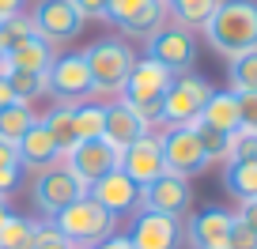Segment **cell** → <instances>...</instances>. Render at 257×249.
<instances>
[{
    "label": "cell",
    "instance_id": "6da1fadb",
    "mask_svg": "<svg viewBox=\"0 0 257 249\" xmlns=\"http://www.w3.org/2000/svg\"><path fill=\"white\" fill-rule=\"evenodd\" d=\"M201 31L204 42L227 61L257 49V0H219Z\"/></svg>",
    "mask_w": 257,
    "mask_h": 249
},
{
    "label": "cell",
    "instance_id": "7a4b0ae2",
    "mask_svg": "<svg viewBox=\"0 0 257 249\" xmlns=\"http://www.w3.org/2000/svg\"><path fill=\"white\" fill-rule=\"evenodd\" d=\"M49 223L61 230V238L72 249H91L95 241L110 238L113 226H117V219H113L102 204H95L91 196H80L76 204H68L64 211H57Z\"/></svg>",
    "mask_w": 257,
    "mask_h": 249
},
{
    "label": "cell",
    "instance_id": "3957f363",
    "mask_svg": "<svg viewBox=\"0 0 257 249\" xmlns=\"http://www.w3.org/2000/svg\"><path fill=\"white\" fill-rule=\"evenodd\" d=\"M83 61H87L95 95H121L128 72L137 65V53H133V46H125L121 38H98L95 46L83 49Z\"/></svg>",
    "mask_w": 257,
    "mask_h": 249
},
{
    "label": "cell",
    "instance_id": "277c9868",
    "mask_svg": "<svg viewBox=\"0 0 257 249\" xmlns=\"http://www.w3.org/2000/svg\"><path fill=\"white\" fill-rule=\"evenodd\" d=\"M80 196H87V185L72 174V170L57 162V166H46L34 174V185H31V200L34 208L42 211V219H53L57 211H64L68 204H76Z\"/></svg>",
    "mask_w": 257,
    "mask_h": 249
},
{
    "label": "cell",
    "instance_id": "5b68a950",
    "mask_svg": "<svg viewBox=\"0 0 257 249\" xmlns=\"http://www.w3.org/2000/svg\"><path fill=\"white\" fill-rule=\"evenodd\" d=\"M212 83L204 76H193V72H182L174 76L170 91L163 95V129H174V125H197L204 102L212 95Z\"/></svg>",
    "mask_w": 257,
    "mask_h": 249
},
{
    "label": "cell",
    "instance_id": "8992f818",
    "mask_svg": "<svg viewBox=\"0 0 257 249\" xmlns=\"http://www.w3.org/2000/svg\"><path fill=\"white\" fill-rule=\"evenodd\" d=\"M46 95H53L61 106H80L95 95V83H91L87 61L83 53H61L53 57V65L46 72Z\"/></svg>",
    "mask_w": 257,
    "mask_h": 249
},
{
    "label": "cell",
    "instance_id": "52a82bcc",
    "mask_svg": "<svg viewBox=\"0 0 257 249\" xmlns=\"http://www.w3.org/2000/svg\"><path fill=\"white\" fill-rule=\"evenodd\" d=\"M106 19L121 34L148 42L170 19V12H167V0H110L106 4Z\"/></svg>",
    "mask_w": 257,
    "mask_h": 249
},
{
    "label": "cell",
    "instance_id": "ba28073f",
    "mask_svg": "<svg viewBox=\"0 0 257 249\" xmlns=\"http://www.w3.org/2000/svg\"><path fill=\"white\" fill-rule=\"evenodd\" d=\"M148 57H152L155 65H163L170 76H182L193 68V61H197V38H193V31H185V27L178 23H163L159 31L148 38Z\"/></svg>",
    "mask_w": 257,
    "mask_h": 249
},
{
    "label": "cell",
    "instance_id": "9c48e42d",
    "mask_svg": "<svg viewBox=\"0 0 257 249\" xmlns=\"http://www.w3.org/2000/svg\"><path fill=\"white\" fill-rule=\"evenodd\" d=\"M163 144V162H167V174L178 177H193L208 170V159H204V147L197 140V129L193 125H174V129L159 132Z\"/></svg>",
    "mask_w": 257,
    "mask_h": 249
},
{
    "label": "cell",
    "instance_id": "30bf717a",
    "mask_svg": "<svg viewBox=\"0 0 257 249\" xmlns=\"http://www.w3.org/2000/svg\"><path fill=\"white\" fill-rule=\"evenodd\" d=\"M31 23L34 34L46 38L49 46H64L83 31V16L72 8V0H38L31 12Z\"/></svg>",
    "mask_w": 257,
    "mask_h": 249
},
{
    "label": "cell",
    "instance_id": "8fae6325",
    "mask_svg": "<svg viewBox=\"0 0 257 249\" xmlns=\"http://www.w3.org/2000/svg\"><path fill=\"white\" fill-rule=\"evenodd\" d=\"M170 83H174V76L163 65H155L152 57H137V65H133V72H128V80H125V87H121L117 98L128 110H137V106H144V102H159L170 91Z\"/></svg>",
    "mask_w": 257,
    "mask_h": 249
},
{
    "label": "cell",
    "instance_id": "7c38bea8",
    "mask_svg": "<svg viewBox=\"0 0 257 249\" xmlns=\"http://www.w3.org/2000/svg\"><path fill=\"white\" fill-rule=\"evenodd\" d=\"M140 200H144V208H140V211H155V215L185 219V215H189V208H193L189 177H178V174H163V177H155L152 185H144Z\"/></svg>",
    "mask_w": 257,
    "mask_h": 249
},
{
    "label": "cell",
    "instance_id": "4fadbf2b",
    "mask_svg": "<svg viewBox=\"0 0 257 249\" xmlns=\"http://www.w3.org/2000/svg\"><path fill=\"white\" fill-rule=\"evenodd\" d=\"M140 189L133 177H125L121 170H113V174H106V177H98L95 185L87 189V196L95 204H102L106 211H110L113 219H125V215H137L140 208H144V200H140Z\"/></svg>",
    "mask_w": 257,
    "mask_h": 249
},
{
    "label": "cell",
    "instance_id": "5bb4252c",
    "mask_svg": "<svg viewBox=\"0 0 257 249\" xmlns=\"http://www.w3.org/2000/svg\"><path fill=\"white\" fill-rule=\"evenodd\" d=\"M117 159H121V151H113L106 140H80V144L64 155L61 162L91 189L98 177H106V174H113V170H117Z\"/></svg>",
    "mask_w": 257,
    "mask_h": 249
},
{
    "label": "cell",
    "instance_id": "9a60e30c",
    "mask_svg": "<svg viewBox=\"0 0 257 249\" xmlns=\"http://www.w3.org/2000/svg\"><path fill=\"white\" fill-rule=\"evenodd\" d=\"M117 170L125 177H133V181L144 189V185H152L155 177H163L167 174V162H163V144H159V136L155 132H148L144 140H137L133 147H125L121 151V159H117Z\"/></svg>",
    "mask_w": 257,
    "mask_h": 249
},
{
    "label": "cell",
    "instance_id": "2e32d148",
    "mask_svg": "<svg viewBox=\"0 0 257 249\" xmlns=\"http://www.w3.org/2000/svg\"><path fill=\"white\" fill-rule=\"evenodd\" d=\"M231 223H234L231 211L204 208L201 215H189V223H182V238L193 249H227L231 245Z\"/></svg>",
    "mask_w": 257,
    "mask_h": 249
},
{
    "label": "cell",
    "instance_id": "e0dca14e",
    "mask_svg": "<svg viewBox=\"0 0 257 249\" xmlns=\"http://www.w3.org/2000/svg\"><path fill=\"white\" fill-rule=\"evenodd\" d=\"M128 241H133V249H178L182 245V219L155 215V211H137Z\"/></svg>",
    "mask_w": 257,
    "mask_h": 249
},
{
    "label": "cell",
    "instance_id": "ac0fdd59",
    "mask_svg": "<svg viewBox=\"0 0 257 249\" xmlns=\"http://www.w3.org/2000/svg\"><path fill=\"white\" fill-rule=\"evenodd\" d=\"M144 136H148L144 121H140L137 113L128 110L121 98L106 106V129H102V140L113 147V151H125V147H133L137 140H144Z\"/></svg>",
    "mask_w": 257,
    "mask_h": 249
},
{
    "label": "cell",
    "instance_id": "d6986e66",
    "mask_svg": "<svg viewBox=\"0 0 257 249\" xmlns=\"http://www.w3.org/2000/svg\"><path fill=\"white\" fill-rule=\"evenodd\" d=\"M16 151H19L23 170H46V166H57V162H61V151H57L53 136L46 132V125H42V121L16 144Z\"/></svg>",
    "mask_w": 257,
    "mask_h": 249
},
{
    "label": "cell",
    "instance_id": "ffe728a7",
    "mask_svg": "<svg viewBox=\"0 0 257 249\" xmlns=\"http://www.w3.org/2000/svg\"><path fill=\"white\" fill-rule=\"evenodd\" d=\"M197 121L208 125V129H219V132H238V95H234L231 87L227 91H212Z\"/></svg>",
    "mask_w": 257,
    "mask_h": 249
},
{
    "label": "cell",
    "instance_id": "44dd1931",
    "mask_svg": "<svg viewBox=\"0 0 257 249\" xmlns=\"http://www.w3.org/2000/svg\"><path fill=\"white\" fill-rule=\"evenodd\" d=\"M53 57H57L53 46H49L46 38H38V34H31V38L8 46V65L12 68H23V72H49Z\"/></svg>",
    "mask_w": 257,
    "mask_h": 249
},
{
    "label": "cell",
    "instance_id": "7402d4cb",
    "mask_svg": "<svg viewBox=\"0 0 257 249\" xmlns=\"http://www.w3.org/2000/svg\"><path fill=\"white\" fill-rule=\"evenodd\" d=\"M34 125H38V113L27 102H12V106L0 110V140H4V144H19Z\"/></svg>",
    "mask_w": 257,
    "mask_h": 249
},
{
    "label": "cell",
    "instance_id": "603a6c76",
    "mask_svg": "<svg viewBox=\"0 0 257 249\" xmlns=\"http://www.w3.org/2000/svg\"><path fill=\"white\" fill-rule=\"evenodd\" d=\"M42 125H46V132L53 136L57 151H61V159L68 151H72L76 144H80V136H76V121H72V106H53V110L46 113V117H38Z\"/></svg>",
    "mask_w": 257,
    "mask_h": 249
},
{
    "label": "cell",
    "instance_id": "cb8c5ba5",
    "mask_svg": "<svg viewBox=\"0 0 257 249\" xmlns=\"http://www.w3.org/2000/svg\"><path fill=\"white\" fill-rule=\"evenodd\" d=\"M219 0H167V12H170V23L185 27V31H201L208 23V16L216 12Z\"/></svg>",
    "mask_w": 257,
    "mask_h": 249
},
{
    "label": "cell",
    "instance_id": "d4e9b609",
    "mask_svg": "<svg viewBox=\"0 0 257 249\" xmlns=\"http://www.w3.org/2000/svg\"><path fill=\"white\" fill-rule=\"evenodd\" d=\"M38 219H27L12 211L4 223H0V249H31L34 238H38Z\"/></svg>",
    "mask_w": 257,
    "mask_h": 249
},
{
    "label": "cell",
    "instance_id": "484cf974",
    "mask_svg": "<svg viewBox=\"0 0 257 249\" xmlns=\"http://www.w3.org/2000/svg\"><path fill=\"white\" fill-rule=\"evenodd\" d=\"M72 121H76V136L80 140H102L106 106L102 102H80V106H72Z\"/></svg>",
    "mask_w": 257,
    "mask_h": 249
},
{
    "label": "cell",
    "instance_id": "4316f807",
    "mask_svg": "<svg viewBox=\"0 0 257 249\" xmlns=\"http://www.w3.org/2000/svg\"><path fill=\"white\" fill-rule=\"evenodd\" d=\"M223 189H227V193H234L238 200L257 196V162H227Z\"/></svg>",
    "mask_w": 257,
    "mask_h": 249
},
{
    "label": "cell",
    "instance_id": "83f0119b",
    "mask_svg": "<svg viewBox=\"0 0 257 249\" xmlns=\"http://www.w3.org/2000/svg\"><path fill=\"white\" fill-rule=\"evenodd\" d=\"M227 80H231V91L242 95V91H257V49L227 61Z\"/></svg>",
    "mask_w": 257,
    "mask_h": 249
},
{
    "label": "cell",
    "instance_id": "f1b7e54d",
    "mask_svg": "<svg viewBox=\"0 0 257 249\" xmlns=\"http://www.w3.org/2000/svg\"><path fill=\"white\" fill-rule=\"evenodd\" d=\"M197 129V140H201V147H204V159H208V166L212 162H231V132H219V129H208V125H193Z\"/></svg>",
    "mask_w": 257,
    "mask_h": 249
},
{
    "label": "cell",
    "instance_id": "f546056e",
    "mask_svg": "<svg viewBox=\"0 0 257 249\" xmlns=\"http://www.w3.org/2000/svg\"><path fill=\"white\" fill-rule=\"evenodd\" d=\"M8 83L12 91H16L19 102H38L42 95H46V72H23V68H12L8 72Z\"/></svg>",
    "mask_w": 257,
    "mask_h": 249
},
{
    "label": "cell",
    "instance_id": "4dcf8cb0",
    "mask_svg": "<svg viewBox=\"0 0 257 249\" xmlns=\"http://www.w3.org/2000/svg\"><path fill=\"white\" fill-rule=\"evenodd\" d=\"M231 162H257V132H231Z\"/></svg>",
    "mask_w": 257,
    "mask_h": 249
},
{
    "label": "cell",
    "instance_id": "1f68e13d",
    "mask_svg": "<svg viewBox=\"0 0 257 249\" xmlns=\"http://www.w3.org/2000/svg\"><path fill=\"white\" fill-rule=\"evenodd\" d=\"M0 31H4V38H8V46H16V42H23V38H31L34 34V23H31V16H8L4 23H0Z\"/></svg>",
    "mask_w": 257,
    "mask_h": 249
},
{
    "label": "cell",
    "instance_id": "d6a6232c",
    "mask_svg": "<svg viewBox=\"0 0 257 249\" xmlns=\"http://www.w3.org/2000/svg\"><path fill=\"white\" fill-rule=\"evenodd\" d=\"M238 129L257 132V91H242L238 95Z\"/></svg>",
    "mask_w": 257,
    "mask_h": 249
},
{
    "label": "cell",
    "instance_id": "836d02e7",
    "mask_svg": "<svg viewBox=\"0 0 257 249\" xmlns=\"http://www.w3.org/2000/svg\"><path fill=\"white\" fill-rule=\"evenodd\" d=\"M31 249H72V245H68V241L61 238V230H57V226L46 219V223L38 226V238H34Z\"/></svg>",
    "mask_w": 257,
    "mask_h": 249
},
{
    "label": "cell",
    "instance_id": "e575fe53",
    "mask_svg": "<svg viewBox=\"0 0 257 249\" xmlns=\"http://www.w3.org/2000/svg\"><path fill=\"white\" fill-rule=\"evenodd\" d=\"M19 185H23V166H19V162H12V166H0V196L16 193Z\"/></svg>",
    "mask_w": 257,
    "mask_h": 249
},
{
    "label": "cell",
    "instance_id": "d590c367",
    "mask_svg": "<svg viewBox=\"0 0 257 249\" xmlns=\"http://www.w3.org/2000/svg\"><path fill=\"white\" fill-rule=\"evenodd\" d=\"M231 215L238 219L242 226H249V230L257 234V196H246V200H238V208H234Z\"/></svg>",
    "mask_w": 257,
    "mask_h": 249
},
{
    "label": "cell",
    "instance_id": "8d00e7d4",
    "mask_svg": "<svg viewBox=\"0 0 257 249\" xmlns=\"http://www.w3.org/2000/svg\"><path fill=\"white\" fill-rule=\"evenodd\" d=\"M227 249H257V234L234 219V223H231V245H227Z\"/></svg>",
    "mask_w": 257,
    "mask_h": 249
},
{
    "label": "cell",
    "instance_id": "74e56055",
    "mask_svg": "<svg viewBox=\"0 0 257 249\" xmlns=\"http://www.w3.org/2000/svg\"><path fill=\"white\" fill-rule=\"evenodd\" d=\"M106 4H110V0H72V8L80 12L83 19H106Z\"/></svg>",
    "mask_w": 257,
    "mask_h": 249
},
{
    "label": "cell",
    "instance_id": "f35d334b",
    "mask_svg": "<svg viewBox=\"0 0 257 249\" xmlns=\"http://www.w3.org/2000/svg\"><path fill=\"white\" fill-rule=\"evenodd\" d=\"M91 249H133V241H128V234H117L113 230L110 238H102V241H95Z\"/></svg>",
    "mask_w": 257,
    "mask_h": 249
},
{
    "label": "cell",
    "instance_id": "ab89813d",
    "mask_svg": "<svg viewBox=\"0 0 257 249\" xmlns=\"http://www.w3.org/2000/svg\"><path fill=\"white\" fill-rule=\"evenodd\" d=\"M12 162H19L16 144H4V140H0V166H12ZM19 166H23V162H19Z\"/></svg>",
    "mask_w": 257,
    "mask_h": 249
},
{
    "label": "cell",
    "instance_id": "60d3db41",
    "mask_svg": "<svg viewBox=\"0 0 257 249\" xmlns=\"http://www.w3.org/2000/svg\"><path fill=\"white\" fill-rule=\"evenodd\" d=\"M19 12H23V0H0V23L8 16H19Z\"/></svg>",
    "mask_w": 257,
    "mask_h": 249
},
{
    "label": "cell",
    "instance_id": "b9f144b4",
    "mask_svg": "<svg viewBox=\"0 0 257 249\" xmlns=\"http://www.w3.org/2000/svg\"><path fill=\"white\" fill-rule=\"evenodd\" d=\"M12 102H19L16 91H12V83H8V80H0V110H4V106H12Z\"/></svg>",
    "mask_w": 257,
    "mask_h": 249
},
{
    "label": "cell",
    "instance_id": "7bdbcfd3",
    "mask_svg": "<svg viewBox=\"0 0 257 249\" xmlns=\"http://www.w3.org/2000/svg\"><path fill=\"white\" fill-rule=\"evenodd\" d=\"M12 215V204H8V196H0V223Z\"/></svg>",
    "mask_w": 257,
    "mask_h": 249
},
{
    "label": "cell",
    "instance_id": "ee69618b",
    "mask_svg": "<svg viewBox=\"0 0 257 249\" xmlns=\"http://www.w3.org/2000/svg\"><path fill=\"white\" fill-rule=\"evenodd\" d=\"M8 53V38H4V31H0V57Z\"/></svg>",
    "mask_w": 257,
    "mask_h": 249
}]
</instances>
